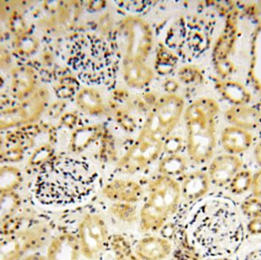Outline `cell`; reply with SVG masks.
I'll list each match as a JSON object with an SVG mask.
<instances>
[{
    "label": "cell",
    "mask_w": 261,
    "mask_h": 260,
    "mask_svg": "<svg viewBox=\"0 0 261 260\" xmlns=\"http://www.w3.org/2000/svg\"><path fill=\"white\" fill-rule=\"evenodd\" d=\"M187 229L194 247L207 257H228L239 251L245 241L240 215L225 198H210L199 204Z\"/></svg>",
    "instance_id": "6da1fadb"
},
{
    "label": "cell",
    "mask_w": 261,
    "mask_h": 260,
    "mask_svg": "<svg viewBox=\"0 0 261 260\" xmlns=\"http://www.w3.org/2000/svg\"><path fill=\"white\" fill-rule=\"evenodd\" d=\"M98 173L82 158L58 155L46 161L35 181L37 201L50 207H64L82 202L93 194Z\"/></svg>",
    "instance_id": "7a4b0ae2"
},
{
    "label": "cell",
    "mask_w": 261,
    "mask_h": 260,
    "mask_svg": "<svg viewBox=\"0 0 261 260\" xmlns=\"http://www.w3.org/2000/svg\"><path fill=\"white\" fill-rule=\"evenodd\" d=\"M121 62L114 32L110 37L78 32L69 40L67 64L78 81L86 85L114 88Z\"/></svg>",
    "instance_id": "3957f363"
},
{
    "label": "cell",
    "mask_w": 261,
    "mask_h": 260,
    "mask_svg": "<svg viewBox=\"0 0 261 260\" xmlns=\"http://www.w3.org/2000/svg\"><path fill=\"white\" fill-rule=\"evenodd\" d=\"M216 19L208 13H190L179 17L169 27L165 45L179 59L191 62L211 45Z\"/></svg>",
    "instance_id": "277c9868"
},
{
    "label": "cell",
    "mask_w": 261,
    "mask_h": 260,
    "mask_svg": "<svg viewBox=\"0 0 261 260\" xmlns=\"http://www.w3.org/2000/svg\"><path fill=\"white\" fill-rule=\"evenodd\" d=\"M219 112V104L210 98H199L186 110L187 153L196 164L208 162L214 154Z\"/></svg>",
    "instance_id": "5b68a950"
},
{
    "label": "cell",
    "mask_w": 261,
    "mask_h": 260,
    "mask_svg": "<svg viewBox=\"0 0 261 260\" xmlns=\"http://www.w3.org/2000/svg\"><path fill=\"white\" fill-rule=\"evenodd\" d=\"M180 199V184L175 178L160 175L152 180L147 199L139 211L141 231L161 230L177 211Z\"/></svg>",
    "instance_id": "8992f818"
},
{
    "label": "cell",
    "mask_w": 261,
    "mask_h": 260,
    "mask_svg": "<svg viewBox=\"0 0 261 260\" xmlns=\"http://www.w3.org/2000/svg\"><path fill=\"white\" fill-rule=\"evenodd\" d=\"M113 32L122 56V65L145 64L153 44L150 26L142 18L129 17Z\"/></svg>",
    "instance_id": "52a82bcc"
},
{
    "label": "cell",
    "mask_w": 261,
    "mask_h": 260,
    "mask_svg": "<svg viewBox=\"0 0 261 260\" xmlns=\"http://www.w3.org/2000/svg\"><path fill=\"white\" fill-rule=\"evenodd\" d=\"M184 110V101L180 97H162L155 102L138 136L164 147V141L177 125Z\"/></svg>",
    "instance_id": "ba28073f"
},
{
    "label": "cell",
    "mask_w": 261,
    "mask_h": 260,
    "mask_svg": "<svg viewBox=\"0 0 261 260\" xmlns=\"http://www.w3.org/2000/svg\"><path fill=\"white\" fill-rule=\"evenodd\" d=\"M48 100V91L40 88L18 105L0 110V130L15 128L38 121L45 110Z\"/></svg>",
    "instance_id": "9c48e42d"
},
{
    "label": "cell",
    "mask_w": 261,
    "mask_h": 260,
    "mask_svg": "<svg viewBox=\"0 0 261 260\" xmlns=\"http://www.w3.org/2000/svg\"><path fill=\"white\" fill-rule=\"evenodd\" d=\"M78 241L81 254L88 259H94L110 244L108 227L105 220L97 214L83 217L78 225Z\"/></svg>",
    "instance_id": "30bf717a"
},
{
    "label": "cell",
    "mask_w": 261,
    "mask_h": 260,
    "mask_svg": "<svg viewBox=\"0 0 261 260\" xmlns=\"http://www.w3.org/2000/svg\"><path fill=\"white\" fill-rule=\"evenodd\" d=\"M44 243L42 235L25 232L0 240V260H18Z\"/></svg>",
    "instance_id": "8fae6325"
},
{
    "label": "cell",
    "mask_w": 261,
    "mask_h": 260,
    "mask_svg": "<svg viewBox=\"0 0 261 260\" xmlns=\"http://www.w3.org/2000/svg\"><path fill=\"white\" fill-rule=\"evenodd\" d=\"M102 195L113 203L135 204L142 199V186L132 179L117 178L107 183L102 188Z\"/></svg>",
    "instance_id": "7c38bea8"
},
{
    "label": "cell",
    "mask_w": 261,
    "mask_h": 260,
    "mask_svg": "<svg viewBox=\"0 0 261 260\" xmlns=\"http://www.w3.org/2000/svg\"><path fill=\"white\" fill-rule=\"evenodd\" d=\"M242 167V160L236 155L228 153L219 155L213 160L208 168L210 182L216 187L228 185Z\"/></svg>",
    "instance_id": "4fadbf2b"
},
{
    "label": "cell",
    "mask_w": 261,
    "mask_h": 260,
    "mask_svg": "<svg viewBox=\"0 0 261 260\" xmlns=\"http://www.w3.org/2000/svg\"><path fill=\"white\" fill-rule=\"evenodd\" d=\"M81 251L77 237L61 233L51 240L46 253V260H80Z\"/></svg>",
    "instance_id": "5bb4252c"
},
{
    "label": "cell",
    "mask_w": 261,
    "mask_h": 260,
    "mask_svg": "<svg viewBox=\"0 0 261 260\" xmlns=\"http://www.w3.org/2000/svg\"><path fill=\"white\" fill-rule=\"evenodd\" d=\"M210 184L208 172L197 170L187 174L180 184L181 198L189 203L196 202L208 193Z\"/></svg>",
    "instance_id": "9a60e30c"
},
{
    "label": "cell",
    "mask_w": 261,
    "mask_h": 260,
    "mask_svg": "<svg viewBox=\"0 0 261 260\" xmlns=\"http://www.w3.org/2000/svg\"><path fill=\"white\" fill-rule=\"evenodd\" d=\"M172 252L170 241L162 237L150 236L140 240L135 253L141 260H163Z\"/></svg>",
    "instance_id": "2e32d148"
},
{
    "label": "cell",
    "mask_w": 261,
    "mask_h": 260,
    "mask_svg": "<svg viewBox=\"0 0 261 260\" xmlns=\"http://www.w3.org/2000/svg\"><path fill=\"white\" fill-rule=\"evenodd\" d=\"M254 138L249 131L231 126L222 131L221 143L223 149L231 155L246 152L252 146Z\"/></svg>",
    "instance_id": "e0dca14e"
},
{
    "label": "cell",
    "mask_w": 261,
    "mask_h": 260,
    "mask_svg": "<svg viewBox=\"0 0 261 260\" xmlns=\"http://www.w3.org/2000/svg\"><path fill=\"white\" fill-rule=\"evenodd\" d=\"M227 121L231 125L249 131L257 128L261 124V113L251 106H233L225 113Z\"/></svg>",
    "instance_id": "ac0fdd59"
},
{
    "label": "cell",
    "mask_w": 261,
    "mask_h": 260,
    "mask_svg": "<svg viewBox=\"0 0 261 260\" xmlns=\"http://www.w3.org/2000/svg\"><path fill=\"white\" fill-rule=\"evenodd\" d=\"M106 130L107 128L101 124L81 126L72 134L70 149L74 153H81L92 144L100 140Z\"/></svg>",
    "instance_id": "d6986e66"
},
{
    "label": "cell",
    "mask_w": 261,
    "mask_h": 260,
    "mask_svg": "<svg viewBox=\"0 0 261 260\" xmlns=\"http://www.w3.org/2000/svg\"><path fill=\"white\" fill-rule=\"evenodd\" d=\"M217 88L222 96L234 106L245 105L251 101V94L249 90L237 81L219 82Z\"/></svg>",
    "instance_id": "ffe728a7"
},
{
    "label": "cell",
    "mask_w": 261,
    "mask_h": 260,
    "mask_svg": "<svg viewBox=\"0 0 261 260\" xmlns=\"http://www.w3.org/2000/svg\"><path fill=\"white\" fill-rule=\"evenodd\" d=\"M123 66L124 79L130 87L142 89L147 87L153 79V74L151 69L146 65H132L126 64Z\"/></svg>",
    "instance_id": "44dd1931"
},
{
    "label": "cell",
    "mask_w": 261,
    "mask_h": 260,
    "mask_svg": "<svg viewBox=\"0 0 261 260\" xmlns=\"http://www.w3.org/2000/svg\"><path fill=\"white\" fill-rule=\"evenodd\" d=\"M76 103L79 108L88 114L101 115L105 110L100 95L93 89L81 90L76 98Z\"/></svg>",
    "instance_id": "7402d4cb"
},
{
    "label": "cell",
    "mask_w": 261,
    "mask_h": 260,
    "mask_svg": "<svg viewBox=\"0 0 261 260\" xmlns=\"http://www.w3.org/2000/svg\"><path fill=\"white\" fill-rule=\"evenodd\" d=\"M187 169V158L179 153L167 155L161 160L158 166L161 175L172 178L184 175Z\"/></svg>",
    "instance_id": "603a6c76"
},
{
    "label": "cell",
    "mask_w": 261,
    "mask_h": 260,
    "mask_svg": "<svg viewBox=\"0 0 261 260\" xmlns=\"http://www.w3.org/2000/svg\"><path fill=\"white\" fill-rule=\"evenodd\" d=\"M22 181V174L15 166L0 167V195L15 190Z\"/></svg>",
    "instance_id": "cb8c5ba5"
},
{
    "label": "cell",
    "mask_w": 261,
    "mask_h": 260,
    "mask_svg": "<svg viewBox=\"0 0 261 260\" xmlns=\"http://www.w3.org/2000/svg\"><path fill=\"white\" fill-rule=\"evenodd\" d=\"M250 75L254 87L261 90V26L256 31L253 39L252 58Z\"/></svg>",
    "instance_id": "d4e9b609"
},
{
    "label": "cell",
    "mask_w": 261,
    "mask_h": 260,
    "mask_svg": "<svg viewBox=\"0 0 261 260\" xmlns=\"http://www.w3.org/2000/svg\"><path fill=\"white\" fill-rule=\"evenodd\" d=\"M178 59V57L165 44L159 45L155 64L156 72L161 75H168L176 67Z\"/></svg>",
    "instance_id": "484cf974"
},
{
    "label": "cell",
    "mask_w": 261,
    "mask_h": 260,
    "mask_svg": "<svg viewBox=\"0 0 261 260\" xmlns=\"http://www.w3.org/2000/svg\"><path fill=\"white\" fill-rule=\"evenodd\" d=\"M111 246L117 260H141L134 253L129 241L122 234H115L110 237Z\"/></svg>",
    "instance_id": "4316f807"
},
{
    "label": "cell",
    "mask_w": 261,
    "mask_h": 260,
    "mask_svg": "<svg viewBox=\"0 0 261 260\" xmlns=\"http://www.w3.org/2000/svg\"><path fill=\"white\" fill-rule=\"evenodd\" d=\"M110 210L115 218L126 224H133L139 219V213L134 204L113 203Z\"/></svg>",
    "instance_id": "83f0119b"
},
{
    "label": "cell",
    "mask_w": 261,
    "mask_h": 260,
    "mask_svg": "<svg viewBox=\"0 0 261 260\" xmlns=\"http://www.w3.org/2000/svg\"><path fill=\"white\" fill-rule=\"evenodd\" d=\"M253 184V175L248 170H240L229 183L230 192L234 195H242L248 192Z\"/></svg>",
    "instance_id": "f1b7e54d"
},
{
    "label": "cell",
    "mask_w": 261,
    "mask_h": 260,
    "mask_svg": "<svg viewBox=\"0 0 261 260\" xmlns=\"http://www.w3.org/2000/svg\"><path fill=\"white\" fill-rule=\"evenodd\" d=\"M100 149L99 157L104 162L113 161L116 157V146L113 135L106 130L102 138H100Z\"/></svg>",
    "instance_id": "f546056e"
},
{
    "label": "cell",
    "mask_w": 261,
    "mask_h": 260,
    "mask_svg": "<svg viewBox=\"0 0 261 260\" xmlns=\"http://www.w3.org/2000/svg\"><path fill=\"white\" fill-rule=\"evenodd\" d=\"M242 212L248 218H261V199L254 196L245 200L241 206Z\"/></svg>",
    "instance_id": "4dcf8cb0"
},
{
    "label": "cell",
    "mask_w": 261,
    "mask_h": 260,
    "mask_svg": "<svg viewBox=\"0 0 261 260\" xmlns=\"http://www.w3.org/2000/svg\"><path fill=\"white\" fill-rule=\"evenodd\" d=\"M184 146V141L182 137L178 135H170L164 143L163 152L167 155L179 154Z\"/></svg>",
    "instance_id": "1f68e13d"
},
{
    "label": "cell",
    "mask_w": 261,
    "mask_h": 260,
    "mask_svg": "<svg viewBox=\"0 0 261 260\" xmlns=\"http://www.w3.org/2000/svg\"><path fill=\"white\" fill-rule=\"evenodd\" d=\"M179 79L186 84H192L202 78L198 69L192 66L182 67L178 73Z\"/></svg>",
    "instance_id": "d6a6232c"
},
{
    "label": "cell",
    "mask_w": 261,
    "mask_h": 260,
    "mask_svg": "<svg viewBox=\"0 0 261 260\" xmlns=\"http://www.w3.org/2000/svg\"><path fill=\"white\" fill-rule=\"evenodd\" d=\"M116 121L124 130L133 132L136 129V122L135 119L124 111H117L116 113Z\"/></svg>",
    "instance_id": "836d02e7"
},
{
    "label": "cell",
    "mask_w": 261,
    "mask_h": 260,
    "mask_svg": "<svg viewBox=\"0 0 261 260\" xmlns=\"http://www.w3.org/2000/svg\"><path fill=\"white\" fill-rule=\"evenodd\" d=\"M12 63V54L7 48L0 44V70L9 68Z\"/></svg>",
    "instance_id": "e575fe53"
},
{
    "label": "cell",
    "mask_w": 261,
    "mask_h": 260,
    "mask_svg": "<svg viewBox=\"0 0 261 260\" xmlns=\"http://www.w3.org/2000/svg\"><path fill=\"white\" fill-rule=\"evenodd\" d=\"M252 191L254 196L261 199V170L253 176Z\"/></svg>",
    "instance_id": "d590c367"
},
{
    "label": "cell",
    "mask_w": 261,
    "mask_h": 260,
    "mask_svg": "<svg viewBox=\"0 0 261 260\" xmlns=\"http://www.w3.org/2000/svg\"><path fill=\"white\" fill-rule=\"evenodd\" d=\"M248 230L251 234H261V218L251 219L248 224Z\"/></svg>",
    "instance_id": "8d00e7d4"
},
{
    "label": "cell",
    "mask_w": 261,
    "mask_h": 260,
    "mask_svg": "<svg viewBox=\"0 0 261 260\" xmlns=\"http://www.w3.org/2000/svg\"><path fill=\"white\" fill-rule=\"evenodd\" d=\"M18 260H46L45 256L38 253H31L24 255V256Z\"/></svg>",
    "instance_id": "74e56055"
},
{
    "label": "cell",
    "mask_w": 261,
    "mask_h": 260,
    "mask_svg": "<svg viewBox=\"0 0 261 260\" xmlns=\"http://www.w3.org/2000/svg\"><path fill=\"white\" fill-rule=\"evenodd\" d=\"M178 84L174 80H170L165 83V90L170 93L176 91L177 90Z\"/></svg>",
    "instance_id": "f35d334b"
},
{
    "label": "cell",
    "mask_w": 261,
    "mask_h": 260,
    "mask_svg": "<svg viewBox=\"0 0 261 260\" xmlns=\"http://www.w3.org/2000/svg\"><path fill=\"white\" fill-rule=\"evenodd\" d=\"M245 260H261V249H257L248 253Z\"/></svg>",
    "instance_id": "ab89813d"
},
{
    "label": "cell",
    "mask_w": 261,
    "mask_h": 260,
    "mask_svg": "<svg viewBox=\"0 0 261 260\" xmlns=\"http://www.w3.org/2000/svg\"><path fill=\"white\" fill-rule=\"evenodd\" d=\"M254 158L257 164L261 166V141L257 143L254 150Z\"/></svg>",
    "instance_id": "60d3db41"
},
{
    "label": "cell",
    "mask_w": 261,
    "mask_h": 260,
    "mask_svg": "<svg viewBox=\"0 0 261 260\" xmlns=\"http://www.w3.org/2000/svg\"><path fill=\"white\" fill-rule=\"evenodd\" d=\"M210 260H232L229 259L228 257H216V258H212Z\"/></svg>",
    "instance_id": "b9f144b4"
},
{
    "label": "cell",
    "mask_w": 261,
    "mask_h": 260,
    "mask_svg": "<svg viewBox=\"0 0 261 260\" xmlns=\"http://www.w3.org/2000/svg\"><path fill=\"white\" fill-rule=\"evenodd\" d=\"M3 38V29H2L1 26H0V41H2V39Z\"/></svg>",
    "instance_id": "7bdbcfd3"
},
{
    "label": "cell",
    "mask_w": 261,
    "mask_h": 260,
    "mask_svg": "<svg viewBox=\"0 0 261 260\" xmlns=\"http://www.w3.org/2000/svg\"><path fill=\"white\" fill-rule=\"evenodd\" d=\"M3 138H2L1 135H0V149H2V147H3Z\"/></svg>",
    "instance_id": "ee69618b"
}]
</instances>
